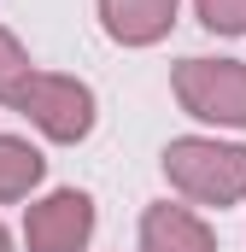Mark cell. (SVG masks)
I'll return each mask as SVG.
<instances>
[{"instance_id": "8992f818", "label": "cell", "mask_w": 246, "mask_h": 252, "mask_svg": "<svg viewBox=\"0 0 246 252\" xmlns=\"http://www.w3.org/2000/svg\"><path fill=\"white\" fill-rule=\"evenodd\" d=\"M106 35L123 47H147L176 24V0H100Z\"/></svg>"}, {"instance_id": "9c48e42d", "label": "cell", "mask_w": 246, "mask_h": 252, "mask_svg": "<svg viewBox=\"0 0 246 252\" xmlns=\"http://www.w3.org/2000/svg\"><path fill=\"white\" fill-rule=\"evenodd\" d=\"M199 24L217 35H246V0H199Z\"/></svg>"}, {"instance_id": "7a4b0ae2", "label": "cell", "mask_w": 246, "mask_h": 252, "mask_svg": "<svg viewBox=\"0 0 246 252\" xmlns=\"http://www.w3.org/2000/svg\"><path fill=\"white\" fill-rule=\"evenodd\" d=\"M170 82H176V100L193 118L246 129V64L241 59H182Z\"/></svg>"}, {"instance_id": "ba28073f", "label": "cell", "mask_w": 246, "mask_h": 252, "mask_svg": "<svg viewBox=\"0 0 246 252\" xmlns=\"http://www.w3.org/2000/svg\"><path fill=\"white\" fill-rule=\"evenodd\" d=\"M30 70H35V64L24 59V47H18V41L0 30V100H6V106H12V94L30 82Z\"/></svg>"}, {"instance_id": "5b68a950", "label": "cell", "mask_w": 246, "mask_h": 252, "mask_svg": "<svg viewBox=\"0 0 246 252\" xmlns=\"http://www.w3.org/2000/svg\"><path fill=\"white\" fill-rule=\"evenodd\" d=\"M141 252H217L211 229L187 205H153L141 217Z\"/></svg>"}, {"instance_id": "277c9868", "label": "cell", "mask_w": 246, "mask_h": 252, "mask_svg": "<svg viewBox=\"0 0 246 252\" xmlns=\"http://www.w3.org/2000/svg\"><path fill=\"white\" fill-rule=\"evenodd\" d=\"M88 235H94V199L76 193V188L41 199V205L24 217V241H30V252H82Z\"/></svg>"}, {"instance_id": "30bf717a", "label": "cell", "mask_w": 246, "mask_h": 252, "mask_svg": "<svg viewBox=\"0 0 246 252\" xmlns=\"http://www.w3.org/2000/svg\"><path fill=\"white\" fill-rule=\"evenodd\" d=\"M0 252H12V241H6V229H0Z\"/></svg>"}, {"instance_id": "52a82bcc", "label": "cell", "mask_w": 246, "mask_h": 252, "mask_svg": "<svg viewBox=\"0 0 246 252\" xmlns=\"http://www.w3.org/2000/svg\"><path fill=\"white\" fill-rule=\"evenodd\" d=\"M41 170H47V158H41L30 141L0 135V199H24V193L41 182Z\"/></svg>"}, {"instance_id": "6da1fadb", "label": "cell", "mask_w": 246, "mask_h": 252, "mask_svg": "<svg viewBox=\"0 0 246 252\" xmlns=\"http://www.w3.org/2000/svg\"><path fill=\"white\" fill-rule=\"evenodd\" d=\"M164 176L193 199V205H235L246 193V147H223V141H170L164 147Z\"/></svg>"}, {"instance_id": "3957f363", "label": "cell", "mask_w": 246, "mask_h": 252, "mask_svg": "<svg viewBox=\"0 0 246 252\" xmlns=\"http://www.w3.org/2000/svg\"><path fill=\"white\" fill-rule=\"evenodd\" d=\"M12 106L53 141H82L94 129V94L76 76H53V70H30V82L12 94Z\"/></svg>"}]
</instances>
